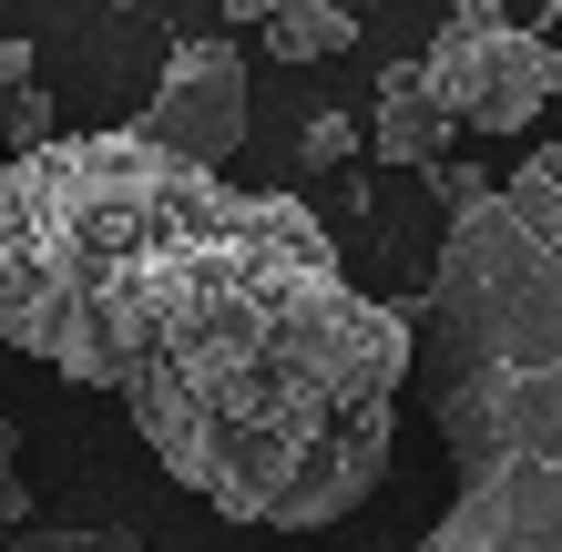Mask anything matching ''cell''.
<instances>
[{
    "label": "cell",
    "instance_id": "obj_1",
    "mask_svg": "<svg viewBox=\"0 0 562 552\" xmlns=\"http://www.w3.org/2000/svg\"><path fill=\"white\" fill-rule=\"evenodd\" d=\"M409 317L338 277L296 194H246L164 256L123 307L113 388L164 471L246 532H327L389 481Z\"/></svg>",
    "mask_w": 562,
    "mask_h": 552
},
{
    "label": "cell",
    "instance_id": "obj_13",
    "mask_svg": "<svg viewBox=\"0 0 562 552\" xmlns=\"http://www.w3.org/2000/svg\"><path fill=\"white\" fill-rule=\"evenodd\" d=\"M338 11H379V0H338Z\"/></svg>",
    "mask_w": 562,
    "mask_h": 552
},
{
    "label": "cell",
    "instance_id": "obj_10",
    "mask_svg": "<svg viewBox=\"0 0 562 552\" xmlns=\"http://www.w3.org/2000/svg\"><path fill=\"white\" fill-rule=\"evenodd\" d=\"M348 154H358V134H348V113H317L307 134H296V165H307V174H327V165H348Z\"/></svg>",
    "mask_w": 562,
    "mask_h": 552
},
{
    "label": "cell",
    "instance_id": "obj_11",
    "mask_svg": "<svg viewBox=\"0 0 562 552\" xmlns=\"http://www.w3.org/2000/svg\"><path fill=\"white\" fill-rule=\"evenodd\" d=\"M31 511V481H21V430H11V409H0V522H21Z\"/></svg>",
    "mask_w": 562,
    "mask_h": 552
},
{
    "label": "cell",
    "instance_id": "obj_5",
    "mask_svg": "<svg viewBox=\"0 0 562 552\" xmlns=\"http://www.w3.org/2000/svg\"><path fill=\"white\" fill-rule=\"evenodd\" d=\"M134 134L154 154H175V165H194V174H225V154L246 144V52L236 42H175Z\"/></svg>",
    "mask_w": 562,
    "mask_h": 552
},
{
    "label": "cell",
    "instance_id": "obj_2",
    "mask_svg": "<svg viewBox=\"0 0 562 552\" xmlns=\"http://www.w3.org/2000/svg\"><path fill=\"white\" fill-rule=\"evenodd\" d=\"M429 419L450 511L409 552H562V134L440 236Z\"/></svg>",
    "mask_w": 562,
    "mask_h": 552
},
{
    "label": "cell",
    "instance_id": "obj_12",
    "mask_svg": "<svg viewBox=\"0 0 562 552\" xmlns=\"http://www.w3.org/2000/svg\"><path fill=\"white\" fill-rule=\"evenodd\" d=\"M11 92H31V42H11V21H0V113H11Z\"/></svg>",
    "mask_w": 562,
    "mask_h": 552
},
{
    "label": "cell",
    "instance_id": "obj_3",
    "mask_svg": "<svg viewBox=\"0 0 562 552\" xmlns=\"http://www.w3.org/2000/svg\"><path fill=\"white\" fill-rule=\"evenodd\" d=\"M225 205L215 174L154 154L144 134H52L0 165V338L52 379L113 388L123 307Z\"/></svg>",
    "mask_w": 562,
    "mask_h": 552
},
{
    "label": "cell",
    "instance_id": "obj_6",
    "mask_svg": "<svg viewBox=\"0 0 562 552\" xmlns=\"http://www.w3.org/2000/svg\"><path fill=\"white\" fill-rule=\"evenodd\" d=\"M450 134H460V123L440 113L429 72H419V61H389V72H379V154L419 174V165H440V154H450Z\"/></svg>",
    "mask_w": 562,
    "mask_h": 552
},
{
    "label": "cell",
    "instance_id": "obj_9",
    "mask_svg": "<svg viewBox=\"0 0 562 552\" xmlns=\"http://www.w3.org/2000/svg\"><path fill=\"white\" fill-rule=\"evenodd\" d=\"M0 144H11V154H42V144H52V103H42V92H11V113H0ZM11 154H0V165H11Z\"/></svg>",
    "mask_w": 562,
    "mask_h": 552
},
{
    "label": "cell",
    "instance_id": "obj_8",
    "mask_svg": "<svg viewBox=\"0 0 562 552\" xmlns=\"http://www.w3.org/2000/svg\"><path fill=\"white\" fill-rule=\"evenodd\" d=\"M11 552H144L123 522H82V532H21Z\"/></svg>",
    "mask_w": 562,
    "mask_h": 552
},
{
    "label": "cell",
    "instance_id": "obj_7",
    "mask_svg": "<svg viewBox=\"0 0 562 552\" xmlns=\"http://www.w3.org/2000/svg\"><path fill=\"white\" fill-rule=\"evenodd\" d=\"M215 11L267 31V61H338L358 42V11H338V0H215Z\"/></svg>",
    "mask_w": 562,
    "mask_h": 552
},
{
    "label": "cell",
    "instance_id": "obj_4",
    "mask_svg": "<svg viewBox=\"0 0 562 552\" xmlns=\"http://www.w3.org/2000/svg\"><path fill=\"white\" fill-rule=\"evenodd\" d=\"M419 72H429V92H440V113L460 134H521L562 92V52L542 31L502 21V0H460L450 31L419 52Z\"/></svg>",
    "mask_w": 562,
    "mask_h": 552
}]
</instances>
